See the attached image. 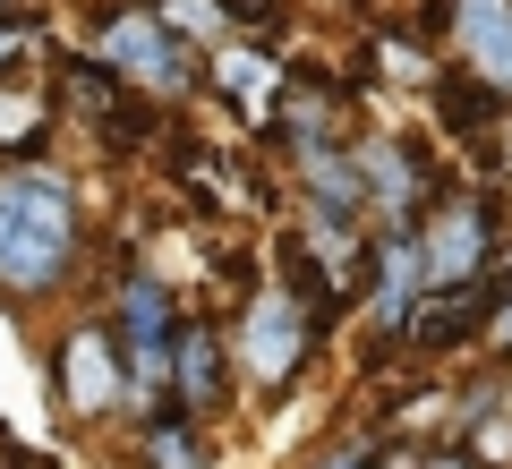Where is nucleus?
Returning a JSON list of instances; mask_svg holds the SVG:
<instances>
[{"label":"nucleus","instance_id":"nucleus-1","mask_svg":"<svg viewBox=\"0 0 512 469\" xmlns=\"http://www.w3.org/2000/svg\"><path fill=\"white\" fill-rule=\"evenodd\" d=\"M77 265V188L52 163H0V290H60Z\"/></svg>","mask_w":512,"mask_h":469},{"label":"nucleus","instance_id":"nucleus-2","mask_svg":"<svg viewBox=\"0 0 512 469\" xmlns=\"http://www.w3.org/2000/svg\"><path fill=\"white\" fill-rule=\"evenodd\" d=\"M316 333H325L316 299H299L291 282H265L248 299V316H239V333H231V359H239V376H248L256 393H291L299 367H308V350H316Z\"/></svg>","mask_w":512,"mask_h":469},{"label":"nucleus","instance_id":"nucleus-3","mask_svg":"<svg viewBox=\"0 0 512 469\" xmlns=\"http://www.w3.org/2000/svg\"><path fill=\"white\" fill-rule=\"evenodd\" d=\"M94 60H103L120 86L154 94V103L197 94V52H188V35H171V26H163V9H120V18H103Z\"/></svg>","mask_w":512,"mask_h":469},{"label":"nucleus","instance_id":"nucleus-4","mask_svg":"<svg viewBox=\"0 0 512 469\" xmlns=\"http://www.w3.org/2000/svg\"><path fill=\"white\" fill-rule=\"evenodd\" d=\"M419 256L436 290H478L504 256H495V197L487 188H444L419 214Z\"/></svg>","mask_w":512,"mask_h":469},{"label":"nucleus","instance_id":"nucleus-5","mask_svg":"<svg viewBox=\"0 0 512 469\" xmlns=\"http://www.w3.org/2000/svg\"><path fill=\"white\" fill-rule=\"evenodd\" d=\"M350 154H359L367 222H376V231H419V214L444 197L419 145H410V137H393V128H367V137H350Z\"/></svg>","mask_w":512,"mask_h":469},{"label":"nucleus","instance_id":"nucleus-6","mask_svg":"<svg viewBox=\"0 0 512 469\" xmlns=\"http://www.w3.org/2000/svg\"><path fill=\"white\" fill-rule=\"evenodd\" d=\"M427 299H436V282H427L419 231H376V256H367V325H376L384 342H402Z\"/></svg>","mask_w":512,"mask_h":469},{"label":"nucleus","instance_id":"nucleus-7","mask_svg":"<svg viewBox=\"0 0 512 469\" xmlns=\"http://www.w3.org/2000/svg\"><path fill=\"white\" fill-rule=\"evenodd\" d=\"M52 384H60V410H77V418H111V410H128V359H120V333L77 325L69 342H60Z\"/></svg>","mask_w":512,"mask_h":469},{"label":"nucleus","instance_id":"nucleus-8","mask_svg":"<svg viewBox=\"0 0 512 469\" xmlns=\"http://www.w3.org/2000/svg\"><path fill=\"white\" fill-rule=\"evenodd\" d=\"M453 52L461 77L512 103V0H453Z\"/></svg>","mask_w":512,"mask_h":469},{"label":"nucleus","instance_id":"nucleus-9","mask_svg":"<svg viewBox=\"0 0 512 469\" xmlns=\"http://www.w3.org/2000/svg\"><path fill=\"white\" fill-rule=\"evenodd\" d=\"M222 359H231V342H222L214 325H180V359H171V401H180V418H214L222 410Z\"/></svg>","mask_w":512,"mask_h":469},{"label":"nucleus","instance_id":"nucleus-10","mask_svg":"<svg viewBox=\"0 0 512 469\" xmlns=\"http://www.w3.org/2000/svg\"><path fill=\"white\" fill-rule=\"evenodd\" d=\"M214 86L231 94L248 120H274V103H282V86H291V77H282L265 52H248V43H222V52H214Z\"/></svg>","mask_w":512,"mask_h":469},{"label":"nucleus","instance_id":"nucleus-11","mask_svg":"<svg viewBox=\"0 0 512 469\" xmlns=\"http://www.w3.org/2000/svg\"><path fill=\"white\" fill-rule=\"evenodd\" d=\"M69 103H77V120H94V128H111V145H137L146 137V111L137 103H120V94H111V69H69Z\"/></svg>","mask_w":512,"mask_h":469},{"label":"nucleus","instance_id":"nucleus-12","mask_svg":"<svg viewBox=\"0 0 512 469\" xmlns=\"http://www.w3.org/2000/svg\"><path fill=\"white\" fill-rule=\"evenodd\" d=\"M171 35L188 43H231V0H154Z\"/></svg>","mask_w":512,"mask_h":469},{"label":"nucleus","instance_id":"nucleus-13","mask_svg":"<svg viewBox=\"0 0 512 469\" xmlns=\"http://www.w3.org/2000/svg\"><path fill=\"white\" fill-rule=\"evenodd\" d=\"M146 469H205L197 418H154L146 427Z\"/></svg>","mask_w":512,"mask_h":469},{"label":"nucleus","instance_id":"nucleus-14","mask_svg":"<svg viewBox=\"0 0 512 469\" xmlns=\"http://www.w3.org/2000/svg\"><path fill=\"white\" fill-rule=\"evenodd\" d=\"M495 103H504V94H487L478 77H436V111H444V128H453V137H470Z\"/></svg>","mask_w":512,"mask_h":469},{"label":"nucleus","instance_id":"nucleus-15","mask_svg":"<svg viewBox=\"0 0 512 469\" xmlns=\"http://www.w3.org/2000/svg\"><path fill=\"white\" fill-rule=\"evenodd\" d=\"M18 145L26 154L43 145V103L26 86H0V154H18Z\"/></svg>","mask_w":512,"mask_h":469},{"label":"nucleus","instance_id":"nucleus-16","mask_svg":"<svg viewBox=\"0 0 512 469\" xmlns=\"http://www.w3.org/2000/svg\"><path fill=\"white\" fill-rule=\"evenodd\" d=\"M504 265H512V256H504ZM487 350L512 367V282H504V307H495V325H487Z\"/></svg>","mask_w":512,"mask_h":469},{"label":"nucleus","instance_id":"nucleus-17","mask_svg":"<svg viewBox=\"0 0 512 469\" xmlns=\"http://www.w3.org/2000/svg\"><path fill=\"white\" fill-rule=\"evenodd\" d=\"M419 469H478V461H470V444H453V452H427Z\"/></svg>","mask_w":512,"mask_h":469},{"label":"nucleus","instance_id":"nucleus-18","mask_svg":"<svg viewBox=\"0 0 512 469\" xmlns=\"http://www.w3.org/2000/svg\"><path fill=\"white\" fill-rule=\"evenodd\" d=\"M26 43H35V26H0V60H18Z\"/></svg>","mask_w":512,"mask_h":469}]
</instances>
